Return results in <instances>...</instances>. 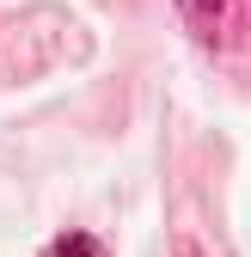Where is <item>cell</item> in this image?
Here are the masks:
<instances>
[{
	"label": "cell",
	"instance_id": "obj_2",
	"mask_svg": "<svg viewBox=\"0 0 251 257\" xmlns=\"http://www.w3.org/2000/svg\"><path fill=\"white\" fill-rule=\"evenodd\" d=\"M37 257H104V245L92 239V233H80V227H68V233H55Z\"/></svg>",
	"mask_w": 251,
	"mask_h": 257
},
{
	"label": "cell",
	"instance_id": "obj_3",
	"mask_svg": "<svg viewBox=\"0 0 251 257\" xmlns=\"http://www.w3.org/2000/svg\"><path fill=\"white\" fill-rule=\"evenodd\" d=\"M172 257H208V251H202L190 233H172Z\"/></svg>",
	"mask_w": 251,
	"mask_h": 257
},
{
	"label": "cell",
	"instance_id": "obj_1",
	"mask_svg": "<svg viewBox=\"0 0 251 257\" xmlns=\"http://www.w3.org/2000/svg\"><path fill=\"white\" fill-rule=\"evenodd\" d=\"M178 19H184V31H190L196 43H208V49L239 43V25H245L239 0H178Z\"/></svg>",
	"mask_w": 251,
	"mask_h": 257
}]
</instances>
